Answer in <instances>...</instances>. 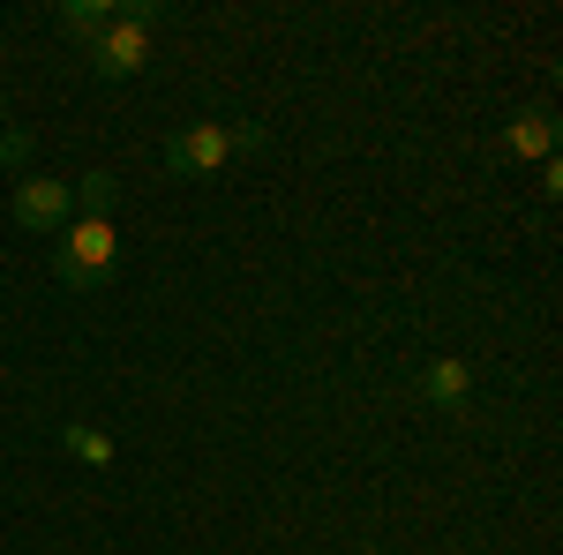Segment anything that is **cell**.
Wrapping results in <instances>:
<instances>
[{
	"label": "cell",
	"mask_w": 563,
	"mask_h": 555,
	"mask_svg": "<svg viewBox=\"0 0 563 555\" xmlns=\"http://www.w3.org/2000/svg\"><path fill=\"white\" fill-rule=\"evenodd\" d=\"M158 23H166L158 0H121V15L84 45L90 76H98V84H129V76H143V68H151V45H158Z\"/></svg>",
	"instance_id": "cell-1"
},
{
	"label": "cell",
	"mask_w": 563,
	"mask_h": 555,
	"mask_svg": "<svg viewBox=\"0 0 563 555\" xmlns=\"http://www.w3.org/2000/svg\"><path fill=\"white\" fill-rule=\"evenodd\" d=\"M113 270H121V233H113V218H68V225L53 233V278H60L68 293H106Z\"/></svg>",
	"instance_id": "cell-2"
},
{
	"label": "cell",
	"mask_w": 563,
	"mask_h": 555,
	"mask_svg": "<svg viewBox=\"0 0 563 555\" xmlns=\"http://www.w3.org/2000/svg\"><path fill=\"white\" fill-rule=\"evenodd\" d=\"M256 151H263L256 121H196V129H180V135L158 143L166 173H180V180H211V173H225L233 158H256Z\"/></svg>",
	"instance_id": "cell-3"
},
{
	"label": "cell",
	"mask_w": 563,
	"mask_h": 555,
	"mask_svg": "<svg viewBox=\"0 0 563 555\" xmlns=\"http://www.w3.org/2000/svg\"><path fill=\"white\" fill-rule=\"evenodd\" d=\"M68 211H76L68 180H53V173H23V180H15V203H8V218H15L23 233H38V241H53V233L68 225Z\"/></svg>",
	"instance_id": "cell-4"
},
{
	"label": "cell",
	"mask_w": 563,
	"mask_h": 555,
	"mask_svg": "<svg viewBox=\"0 0 563 555\" xmlns=\"http://www.w3.org/2000/svg\"><path fill=\"white\" fill-rule=\"evenodd\" d=\"M421 398H429L435 413H466L474 406V368L466 360H429L421 368Z\"/></svg>",
	"instance_id": "cell-5"
},
{
	"label": "cell",
	"mask_w": 563,
	"mask_h": 555,
	"mask_svg": "<svg viewBox=\"0 0 563 555\" xmlns=\"http://www.w3.org/2000/svg\"><path fill=\"white\" fill-rule=\"evenodd\" d=\"M504 151H511V158H541V166H549V158H556V113H549V106H526L519 121L504 129Z\"/></svg>",
	"instance_id": "cell-6"
},
{
	"label": "cell",
	"mask_w": 563,
	"mask_h": 555,
	"mask_svg": "<svg viewBox=\"0 0 563 555\" xmlns=\"http://www.w3.org/2000/svg\"><path fill=\"white\" fill-rule=\"evenodd\" d=\"M60 451L76 458V466H90V473H106L121 451H113V435L106 428H90V421H60Z\"/></svg>",
	"instance_id": "cell-7"
},
{
	"label": "cell",
	"mask_w": 563,
	"mask_h": 555,
	"mask_svg": "<svg viewBox=\"0 0 563 555\" xmlns=\"http://www.w3.org/2000/svg\"><path fill=\"white\" fill-rule=\"evenodd\" d=\"M68 196H76V211L84 218H113V203H121V173H84V180H68Z\"/></svg>",
	"instance_id": "cell-8"
},
{
	"label": "cell",
	"mask_w": 563,
	"mask_h": 555,
	"mask_svg": "<svg viewBox=\"0 0 563 555\" xmlns=\"http://www.w3.org/2000/svg\"><path fill=\"white\" fill-rule=\"evenodd\" d=\"M113 15H121V0H60V31H68V38H84V45L98 38Z\"/></svg>",
	"instance_id": "cell-9"
},
{
	"label": "cell",
	"mask_w": 563,
	"mask_h": 555,
	"mask_svg": "<svg viewBox=\"0 0 563 555\" xmlns=\"http://www.w3.org/2000/svg\"><path fill=\"white\" fill-rule=\"evenodd\" d=\"M23 166H31V135L0 129V173H23Z\"/></svg>",
	"instance_id": "cell-10"
},
{
	"label": "cell",
	"mask_w": 563,
	"mask_h": 555,
	"mask_svg": "<svg viewBox=\"0 0 563 555\" xmlns=\"http://www.w3.org/2000/svg\"><path fill=\"white\" fill-rule=\"evenodd\" d=\"M0 129H8V98H0Z\"/></svg>",
	"instance_id": "cell-11"
}]
</instances>
